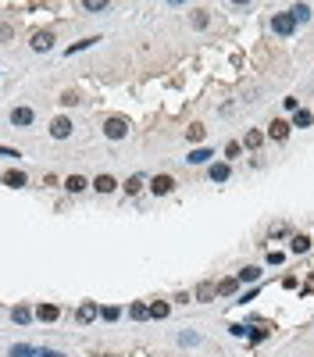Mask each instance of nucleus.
<instances>
[{
    "label": "nucleus",
    "mask_w": 314,
    "mask_h": 357,
    "mask_svg": "<svg viewBox=\"0 0 314 357\" xmlns=\"http://www.w3.org/2000/svg\"><path fill=\"white\" fill-rule=\"evenodd\" d=\"M125 132H129L125 118H107V122H104V136H107V139H122Z\"/></svg>",
    "instance_id": "f257e3e1"
},
{
    "label": "nucleus",
    "mask_w": 314,
    "mask_h": 357,
    "mask_svg": "<svg viewBox=\"0 0 314 357\" xmlns=\"http://www.w3.org/2000/svg\"><path fill=\"white\" fill-rule=\"evenodd\" d=\"M293 29H296L293 15H275V18H271V32H279V36H289Z\"/></svg>",
    "instance_id": "f03ea898"
},
{
    "label": "nucleus",
    "mask_w": 314,
    "mask_h": 357,
    "mask_svg": "<svg viewBox=\"0 0 314 357\" xmlns=\"http://www.w3.org/2000/svg\"><path fill=\"white\" fill-rule=\"evenodd\" d=\"M150 189H153L157 196H168V193L175 189V179H172V175H153V182H150Z\"/></svg>",
    "instance_id": "7ed1b4c3"
},
{
    "label": "nucleus",
    "mask_w": 314,
    "mask_h": 357,
    "mask_svg": "<svg viewBox=\"0 0 314 357\" xmlns=\"http://www.w3.org/2000/svg\"><path fill=\"white\" fill-rule=\"evenodd\" d=\"M50 136H54V139H68V136H71V122H68V118H54Z\"/></svg>",
    "instance_id": "20e7f679"
},
{
    "label": "nucleus",
    "mask_w": 314,
    "mask_h": 357,
    "mask_svg": "<svg viewBox=\"0 0 314 357\" xmlns=\"http://www.w3.org/2000/svg\"><path fill=\"white\" fill-rule=\"evenodd\" d=\"M50 47H54V32H36V36H32V50L43 54V50H50Z\"/></svg>",
    "instance_id": "39448f33"
},
{
    "label": "nucleus",
    "mask_w": 314,
    "mask_h": 357,
    "mask_svg": "<svg viewBox=\"0 0 314 357\" xmlns=\"http://www.w3.org/2000/svg\"><path fill=\"white\" fill-rule=\"evenodd\" d=\"M97 314H100V307H97L93 300H86L83 307H78V322H83V325H90V322L97 318Z\"/></svg>",
    "instance_id": "423d86ee"
},
{
    "label": "nucleus",
    "mask_w": 314,
    "mask_h": 357,
    "mask_svg": "<svg viewBox=\"0 0 314 357\" xmlns=\"http://www.w3.org/2000/svg\"><path fill=\"white\" fill-rule=\"evenodd\" d=\"M268 132H271V139H286L289 136V122H286V118H275Z\"/></svg>",
    "instance_id": "0eeeda50"
},
{
    "label": "nucleus",
    "mask_w": 314,
    "mask_h": 357,
    "mask_svg": "<svg viewBox=\"0 0 314 357\" xmlns=\"http://www.w3.org/2000/svg\"><path fill=\"white\" fill-rule=\"evenodd\" d=\"M93 189H97V193H114V189H118V182H114L111 175H97V182H93Z\"/></svg>",
    "instance_id": "6e6552de"
},
{
    "label": "nucleus",
    "mask_w": 314,
    "mask_h": 357,
    "mask_svg": "<svg viewBox=\"0 0 314 357\" xmlns=\"http://www.w3.org/2000/svg\"><path fill=\"white\" fill-rule=\"evenodd\" d=\"M11 122H15V125H29V122H32V107H15V111H11Z\"/></svg>",
    "instance_id": "1a4fd4ad"
},
{
    "label": "nucleus",
    "mask_w": 314,
    "mask_h": 357,
    "mask_svg": "<svg viewBox=\"0 0 314 357\" xmlns=\"http://www.w3.org/2000/svg\"><path fill=\"white\" fill-rule=\"evenodd\" d=\"M36 318H39V322H54V318H57V307H54V304H39V307H36Z\"/></svg>",
    "instance_id": "9d476101"
},
{
    "label": "nucleus",
    "mask_w": 314,
    "mask_h": 357,
    "mask_svg": "<svg viewBox=\"0 0 314 357\" xmlns=\"http://www.w3.org/2000/svg\"><path fill=\"white\" fill-rule=\"evenodd\" d=\"M25 182H29V179H25V172H15V168H11V172L4 175V186H15V189H22Z\"/></svg>",
    "instance_id": "9b49d317"
},
{
    "label": "nucleus",
    "mask_w": 314,
    "mask_h": 357,
    "mask_svg": "<svg viewBox=\"0 0 314 357\" xmlns=\"http://www.w3.org/2000/svg\"><path fill=\"white\" fill-rule=\"evenodd\" d=\"M86 186H90V182H86L83 175H68V182H64V189H68V193H83Z\"/></svg>",
    "instance_id": "f8f14e48"
},
{
    "label": "nucleus",
    "mask_w": 314,
    "mask_h": 357,
    "mask_svg": "<svg viewBox=\"0 0 314 357\" xmlns=\"http://www.w3.org/2000/svg\"><path fill=\"white\" fill-rule=\"evenodd\" d=\"M168 311H172V307H168L165 300H153V304H150V318L161 322V318H168Z\"/></svg>",
    "instance_id": "ddd939ff"
},
{
    "label": "nucleus",
    "mask_w": 314,
    "mask_h": 357,
    "mask_svg": "<svg viewBox=\"0 0 314 357\" xmlns=\"http://www.w3.org/2000/svg\"><path fill=\"white\" fill-rule=\"evenodd\" d=\"M243 143H247V147H250V150H257V147H261V143H264V132H261V129H250V132H247V136H243Z\"/></svg>",
    "instance_id": "4468645a"
},
{
    "label": "nucleus",
    "mask_w": 314,
    "mask_h": 357,
    "mask_svg": "<svg viewBox=\"0 0 314 357\" xmlns=\"http://www.w3.org/2000/svg\"><path fill=\"white\" fill-rule=\"evenodd\" d=\"M310 122H314V118H310V111H300V107L293 111V125H296V129H307Z\"/></svg>",
    "instance_id": "2eb2a0df"
},
{
    "label": "nucleus",
    "mask_w": 314,
    "mask_h": 357,
    "mask_svg": "<svg viewBox=\"0 0 314 357\" xmlns=\"http://www.w3.org/2000/svg\"><path fill=\"white\" fill-rule=\"evenodd\" d=\"M204 132H207V129H204L200 122H193V125L186 129V139H189V143H200V139H204Z\"/></svg>",
    "instance_id": "dca6fc26"
},
{
    "label": "nucleus",
    "mask_w": 314,
    "mask_h": 357,
    "mask_svg": "<svg viewBox=\"0 0 314 357\" xmlns=\"http://www.w3.org/2000/svg\"><path fill=\"white\" fill-rule=\"evenodd\" d=\"M289 250H293V254H307V250H310V240H307V236H293Z\"/></svg>",
    "instance_id": "f3484780"
},
{
    "label": "nucleus",
    "mask_w": 314,
    "mask_h": 357,
    "mask_svg": "<svg viewBox=\"0 0 314 357\" xmlns=\"http://www.w3.org/2000/svg\"><path fill=\"white\" fill-rule=\"evenodd\" d=\"M214 297H218V286L214 282H204L200 290H196V300H214Z\"/></svg>",
    "instance_id": "a211bd4d"
},
{
    "label": "nucleus",
    "mask_w": 314,
    "mask_h": 357,
    "mask_svg": "<svg viewBox=\"0 0 314 357\" xmlns=\"http://www.w3.org/2000/svg\"><path fill=\"white\" fill-rule=\"evenodd\" d=\"M236 286H240V279H221V282H218V297H232Z\"/></svg>",
    "instance_id": "6ab92c4d"
},
{
    "label": "nucleus",
    "mask_w": 314,
    "mask_h": 357,
    "mask_svg": "<svg viewBox=\"0 0 314 357\" xmlns=\"http://www.w3.org/2000/svg\"><path fill=\"white\" fill-rule=\"evenodd\" d=\"M257 279H261V268L257 264H250V268L240 271V282H257Z\"/></svg>",
    "instance_id": "aec40b11"
},
{
    "label": "nucleus",
    "mask_w": 314,
    "mask_h": 357,
    "mask_svg": "<svg viewBox=\"0 0 314 357\" xmlns=\"http://www.w3.org/2000/svg\"><path fill=\"white\" fill-rule=\"evenodd\" d=\"M11 318H15V322H18V325H25V322H29V318H32V311H29V307H25V304H18V307H15V311H11Z\"/></svg>",
    "instance_id": "412c9836"
},
{
    "label": "nucleus",
    "mask_w": 314,
    "mask_h": 357,
    "mask_svg": "<svg viewBox=\"0 0 314 357\" xmlns=\"http://www.w3.org/2000/svg\"><path fill=\"white\" fill-rule=\"evenodd\" d=\"M207 157H214V154H211L207 147H200V150H193V154H189V165H204Z\"/></svg>",
    "instance_id": "4be33fe9"
},
{
    "label": "nucleus",
    "mask_w": 314,
    "mask_h": 357,
    "mask_svg": "<svg viewBox=\"0 0 314 357\" xmlns=\"http://www.w3.org/2000/svg\"><path fill=\"white\" fill-rule=\"evenodd\" d=\"M129 314H132L136 322H143V318H150V307H146V304H132V307H129Z\"/></svg>",
    "instance_id": "5701e85b"
},
{
    "label": "nucleus",
    "mask_w": 314,
    "mask_h": 357,
    "mask_svg": "<svg viewBox=\"0 0 314 357\" xmlns=\"http://www.w3.org/2000/svg\"><path fill=\"white\" fill-rule=\"evenodd\" d=\"M289 15H293V22H307V18H310V8H307V4H296Z\"/></svg>",
    "instance_id": "b1692460"
},
{
    "label": "nucleus",
    "mask_w": 314,
    "mask_h": 357,
    "mask_svg": "<svg viewBox=\"0 0 314 357\" xmlns=\"http://www.w3.org/2000/svg\"><path fill=\"white\" fill-rule=\"evenodd\" d=\"M211 179L214 182H225L228 179V165H211Z\"/></svg>",
    "instance_id": "393cba45"
},
{
    "label": "nucleus",
    "mask_w": 314,
    "mask_h": 357,
    "mask_svg": "<svg viewBox=\"0 0 314 357\" xmlns=\"http://www.w3.org/2000/svg\"><path fill=\"white\" fill-rule=\"evenodd\" d=\"M139 189H143V175H132V179L125 182V193L132 196V193H139Z\"/></svg>",
    "instance_id": "a878e982"
},
{
    "label": "nucleus",
    "mask_w": 314,
    "mask_h": 357,
    "mask_svg": "<svg viewBox=\"0 0 314 357\" xmlns=\"http://www.w3.org/2000/svg\"><path fill=\"white\" fill-rule=\"evenodd\" d=\"M93 43H100L97 36H93V39H83V43H71V47H68V57H71L75 50H86V47H93Z\"/></svg>",
    "instance_id": "bb28decb"
},
{
    "label": "nucleus",
    "mask_w": 314,
    "mask_h": 357,
    "mask_svg": "<svg viewBox=\"0 0 314 357\" xmlns=\"http://www.w3.org/2000/svg\"><path fill=\"white\" fill-rule=\"evenodd\" d=\"M11 357H39V353H36L32 346H22V343H18V346L11 350Z\"/></svg>",
    "instance_id": "cd10ccee"
},
{
    "label": "nucleus",
    "mask_w": 314,
    "mask_h": 357,
    "mask_svg": "<svg viewBox=\"0 0 314 357\" xmlns=\"http://www.w3.org/2000/svg\"><path fill=\"white\" fill-rule=\"evenodd\" d=\"M193 25L204 29V25H207V11H193Z\"/></svg>",
    "instance_id": "c85d7f7f"
},
{
    "label": "nucleus",
    "mask_w": 314,
    "mask_h": 357,
    "mask_svg": "<svg viewBox=\"0 0 314 357\" xmlns=\"http://www.w3.org/2000/svg\"><path fill=\"white\" fill-rule=\"evenodd\" d=\"M11 36H15V29H11V25H0V43H8Z\"/></svg>",
    "instance_id": "c756f323"
},
{
    "label": "nucleus",
    "mask_w": 314,
    "mask_h": 357,
    "mask_svg": "<svg viewBox=\"0 0 314 357\" xmlns=\"http://www.w3.org/2000/svg\"><path fill=\"white\" fill-rule=\"evenodd\" d=\"M107 4H104V0H86V11H104Z\"/></svg>",
    "instance_id": "7c9ffc66"
},
{
    "label": "nucleus",
    "mask_w": 314,
    "mask_h": 357,
    "mask_svg": "<svg viewBox=\"0 0 314 357\" xmlns=\"http://www.w3.org/2000/svg\"><path fill=\"white\" fill-rule=\"evenodd\" d=\"M100 314H104V318H107V322H114V318H118V314H122V311H118V307H104Z\"/></svg>",
    "instance_id": "2f4dec72"
},
{
    "label": "nucleus",
    "mask_w": 314,
    "mask_h": 357,
    "mask_svg": "<svg viewBox=\"0 0 314 357\" xmlns=\"http://www.w3.org/2000/svg\"><path fill=\"white\" fill-rule=\"evenodd\" d=\"M240 150H243L240 143H228V147H225V157H240Z\"/></svg>",
    "instance_id": "473e14b6"
},
{
    "label": "nucleus",
    "mask_w": 314,
    "mask_h": 357,
    "mask_svg": "<svg viewBox=\"0 0 314 357\" xmlns=\"http://www.w3.org/2000/svg\"><path fill=\"white\" fill-rule=\"evenodd\" d=\"M39 357H64V353H57V350H39Z\"/></svg>",
    "instance_id": "72a5a7b5"
}]
</instances>
